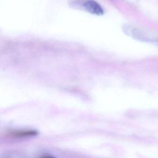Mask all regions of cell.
I'll return each instance as SVG.
<instances>
[{
	"instance_id": "6da1fadb",
	"label": "cell",
	"mask_w": 158,
	"mask_h": 158,
	"mask_svg": "<svg viewBox=\"0 0 158 158\" xmlns=\"http://www.w3.org/2000/svg\"><path fill=\"white\" fill-rule=\"evenodd\" d=\"M123 29L125 34L137 40L145 42L155 40L153 38L150 37L147 33L144 32L143 30H140L139 28L133 26L124 25L123 26Z\"/></svg>"
},
{
	"instance_id": "7a4b0ae2",
	"label": "cell",
	"mask_w": 158,
	"mask_h": 158,
	"mask_svg": "<svg viewBox=\"0 0 158 158\" xmlns=\"http://www.w3.org/2000/svg\"><path fill=\"white\" fill-rule=\"evenodd\" d=\"M75 4L79 5L78 7H81L86 11L95 15H102L104 14L102 7L98 2L93 1H87L84 2L81 4L76 3Z\"/></svg>"
},
{
	"instance_id": "3957f363",
	"label": "cell",
	"mask_w": 158,
	"mask_h": 158,
	"mask_svg": "<svg viewBox=\"0 0 158 158\" xmlns=\"http://www.w3.org/2000/svg\"><path fill=\"white\" fill-rule=\"evenodd\" d=\"M38 131L35 130H17L10 133V135L14 137L23 138L35 136L38 135Z\"/></svg>"
},
{
	"instance_id": "277c9868",
	"label": "cell",
	"mask_w": 158,
	"mask_h": 158,
	"mask_svg": "<svg viewBox=\"0 0 158 158\" xmlns=\"http://www.w3.org/2000/svg\"><path fill=\"white\" fill-rule=\"evenodd\" d=\"M42 158H56L52 156H45Z\"/></svg>"
}]
</instances>
